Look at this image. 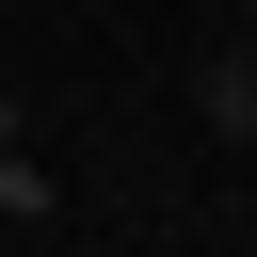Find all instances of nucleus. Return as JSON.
<instances>
[{
	"mask_svg": "<svg viewBox=\"0 0 257 257\" xmlns=\"http://www.w3.org/2000/svg\"><path fill=\"white\" fill-rule=\"evenodd\" d=\"M193 128H209V145H257V32H225V48L193 64Z\"/></svg>",
	"mask_w": 257,
	"mask_h": 257,
	"instance_id": "nucleus-1",
	"label": "nucleus"
},
{
	"mask_svg": "<svg viewBox=\"0 0 257 257\" xmlns=\"http://www.w3.org/2000/svg\"><path fill=\"white\" fill-rule=\"evenodd\" d=\"M241 32H257V0H241Z\"/></svg>",
	"mask_w": 257,
	"mask_h": 257,
	"instance_id": "nucleus-3",
	"label": "nucleus"
},
{
	"mask_svg": "<svg viewBox=\"0 0 257 257\" xmlns=\"http://www.w3.org/2000/svg\"><path fill=\"white\" fill-rule=\"evenodd\" d=\"M48 209H64V177L32 161V128H0V241H48Z\"/></svg>",
	"mask_w": 257,
	"mask_h": 257,
	"instance_id": "nucleus-2",
	"label": "nucleus"
}]
</instances>
